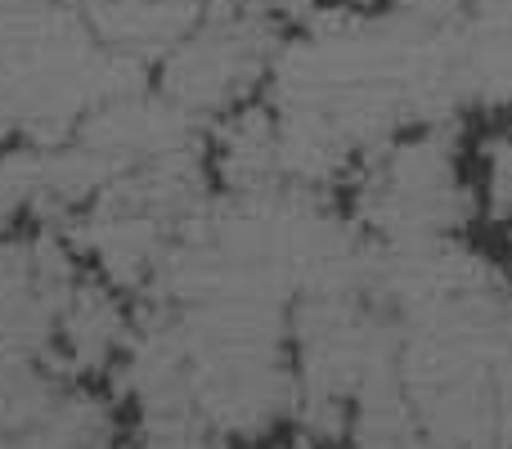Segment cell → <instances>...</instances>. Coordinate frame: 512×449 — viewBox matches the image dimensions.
<instances>
[{"instance_id":"6da1fadb","label":"cell","mask_w":512,"mask_h":449,"mask_svg":"<svg viewBox=\"0 0 512 449\" xmlns=\"http://www.w3.org/2000/svg\"><path fill=\"white\" fill-rule=\"evenodd\" d=\"M508 238H512V229H508Z\"/></svg>"}]
</instances>
